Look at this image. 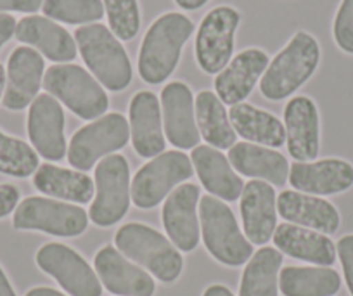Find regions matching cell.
I'll return each mask as SVG.
<instances>
[{
	"label": "cell",
	"instance_id": "1",
	"mask_svg": "<svg viewBox=\"0 0 353 296\" xmlns=\"http://www.w3.org/2000/svg\"><path fill=\"white\" fill-rule=\"evenodd\" d=\"M192 32L194 23L181 12H166L149 26L137 61L139 75L145 83H163L175 71L182 47Z\"/></svg>",
	"mask_w": 353,
	"mask_h": 296
},
{
	"label": "cell",
	"instance_id": "2",
	"mask_svg": "<svg viewBox=\"0 0 353 296\" xmlns=\"http://www.w3.org/2000/svg\"><path fill=\"white\" fill-rule=\"evenodd\" d=\"M114 246L128 260L165 284L175 282L184 270V258L175 244L145 224L130 222L121 226L114 234Z\"/></svg>",
	"mask_w": 353,
	"mask_h": 296
},
{
	"label": "cell",
	"instance_id": "3",
	"mask_svg": "<svg viewBox=\"0 0 353 296\" xmlns=\"http://www.w3.org/2000/svg\"><path fill=\"white\" fill-rule=\"evenodd\" d=\"M74 42L90 73L104 88L120 92L130 85L132 63L127 50L108 26L92 23L77 28Z\"/></svg>",
	"mask_w": 353,
	"mask_h": 296
},
{
	"label": "cell",
	"instance_id": "4",
	"mask_svg": "<svg viewBox=\"0 0 353 296\" xmlns=\"http://www.w3.org/2000/svg\"><path fill=\"white\" fill-rule=\"evenodd\" d=\"M321 61V47L307 32L294 33L288 46L274 57L260 80V92L270 101L293 95L315 73Z\"/></svg>",
	"mask_w": 353,
	"mask_h": 296
},
{
	"label": "cell",
	"instance_id": "5",
	"mask_svg": "<svg viewBox=\"0 0 353 296\" xmlns=\"http://www.w3.org/2000/svg\"><path fill=\"white\" fill-rule=\"evenodd\" d=\"M198 210L201 237L208 253L225 267L246 265L254 253L253 244L239 229L232 210L213 196H203Z\"/></svg>",
	"mask_w": 353,
	"mask_h": 296
},
{
	"label": "cell",
	"instance_id": "6",
	"mask_svg": "<svg viewBox=\"0 0 353 296\" xmlns=\"http://www.w3.org/2000/svg\"><path fill=\"white\" fill-rule=\"evenodd\" d=\"M43 88L81 120H97L110 108L103 85L78 64L50 66L43 75Z\"/></svg>",
	"mask_w": 353,
	"mask_h": 296
},
{
	"label": "cell",
	"instance_id": "7",
	"mask_svg": "<svg viewBox=\"0 0 353 296\" xmlns=\"http://www.w3.org/2000/svg\"><path fill=\"white\" fill-rule=\"evenodd\" d=\"M16 230H37L56 237H77L87 230L88 215L78 205L54 197L30 196L12 213Z\"/></svg>",
	"mask_w": 353,
	"mask_h": 296
},
{
	"label": "cell",
	"instance_id": "8",
	"mask_svg": "<svg viewBox=\"0 0 353 296\" xmlns=\"http://www.w3.org/2000/svg\"><path fill=\"white\" fill-rule=\"evenodd\" d=\"M94 203L88 219L97 227H111L120 222L130 208V165L123 155H110L101 159L94 173Z\"/></svg>",
	"mask_w": 353,
	"mask_h": 296
},
{
	"label": "cell",
	"instance_id": "9",
	"mask_svg": "<svg viewBox=\"0 0 353 296\" xmlns=\"http://www.w3.org/2000/svg\"><path fill=\"white\" fill-rule=\"evenodd\" d=\"M130 141V125L121 113H108L78 128L68 144V161L74 170L88 172L99 159L120 151Z\"/></svg>",
	"mask_w": 353,
	"mask_h": 296
},
{
	"label": "cell",
	"instance_id": "10",
	"mask_svg": "<svg viewBox=\"0 0 353 296\" xmlns=\"http://www.w3.org/2000/svg\"><path fill=\"white\" fill-rule=\"evenodd\" d=\"M194 173L191 158L181 151H166L141 166L132 179L130 196L135 206L151 210L168 197L175 187L189 180Z\"/></svg>",
	"mask_w": 353,
	"mask_h": 296
},
{
	"label": "cell",
	"instance_id": "11",
	"mask_svg": "<svg viewBox=\"0 0 353 296\" xmlns=\"http://www.w3.org/2000/svg\"><path fill=\"white\" fill-rule=\"evenodd\" d=\"M35 264L70 296H103V284L87 260L63 243H46L35 255Z\"/></svg>",
	"mask_w": 353,
	"mask_h": 296
},
{
	"label": "cell",
	"instance_id": "12",
	"mask_svg": "<svg viewBox=\"0 0 353 296\" xmlns=\"http://www.w3.org/2000/svg\"><path fill=\"white\" fill-rule=\"evenodd\" d=\"M241 14L230 6H219L203 18L196 33V61L208 75H219L232 59L234 39Z\"/></svg>",
	"mask_w": 353,
	"mask_h": 296
},
{
	"label": "cell",
	"instance_id": "13",
	"mask_svg": "<svg viewBox=\"0 0 353 296\" xmlns=\"http://www.w3.org/2000/svg\"><path fill=\"white\" fill-rule=\"evenodd\" d=\"M199 187L192 182L181 184L166 197L161 210V222L168 239L179 251L191 253L201 239L199 224Z\"/></svg>",
	"mask_w": 353,
	"mask_h": 296
},
{
	"label": "cell",
	"instance_id": "14",
	"mask_svg": "<svg viewBox=\"0 0 353 296\" xmlns=\"http://www.w3.org/2000/svg\"><path fill=\"white\" fill-rule=\"evenodd\" d=\"M66 117L57 99L50 94H39L30 104L26 132L32 148L49 161H61L66 156Z\"/></svg>",
	"mask_w": 353,
	"mask_h": 296
},
{
	"label": "cell",
	"instance_id": "15",
	"mask_svg": "<svg viewBox=\"0 0 353 296\" xmlns=\"http://www.w3.org/2000/svg\"><path fill=\"white\" fill-rule=\"evenodd\" d=\"M94 270L103 288L117 296H154L156 282L152 275L128 260L117 246L101 248L94 257Z\"/></svg>",
	"mask_w": 353,
	"mask_h": 296
},
{
	"label": "cell",
	"instance_id": "16",
	"mask_svg": "<svg viewBox=\"0 0 353 296\" xmlns=\"http://www.w3.org/2000/svg\"><path fill=\"white\" fill-rule=\"evenodd\" d=\"M46 61L32 47H16L6 68V92L2 104L9 111L28 108L39 95L43 85Z\"/></svg>",
	"mask_w": 353,
	"mask_h": 296
},
{
	"label": "cell",
	"instance_id": "17",
	"mask_svg": "<svg viewBox=\"0 0 353 296\" xmlns=\"http://www.w3.org/2000/svg\"><path fill=\"white\" fill-rule=\"evenodd\" d=\"M165 137L176 149L198 148L201 141L196 124L194 95L184 81H170L161 92Z\"/></svg>",
	"mask_w": 353,
	"mask_h": 296
},
{
	"label": "cell",
	"instance_id": "18",
	"mask_svg": "<svg viewBox=\"0 0 353 296\" xmlns=\"http://www.w3.org/2000/svg\"><path fill=\"white\" fill-rule=\"evenodd\" d=\"M288 182L294 190L312 196H332L353 187V165L341 158L290 165Z\"/></svg>",
	"mask_w": 353,
	"mask_h": 296
},
{
	"label": "cell",
	"instance_id": "19",
	"mask_svg": "<svg viewBox=\"0 0 353 296\" xmlns=\"http://www.w3.org/2000/svg\"><path fill=\"white\" fill-rule=\"evenodd\" d=\"M241 219L244 236L251 244H263L272 239L277 229V193L265 180H250L241 194Z\"/></svg>",
	"mask_w": 353,
	"mask_h": 296
},
{
	"label": "cell",
	"instance_id": "20",
	"mask_svg": "<svg viewBox=\"0 0 353 296\" xmlns=\"http://www.w3.org/2000/svg\"><path fill=\"white\" fill-rule=\"evenodd\" d=\"M288 152L294 161H314L321 149V120L315 103L307 95L290 99L284 108Z\"/></svg>",
	"mask_w": 353,
	"mask_h": 296
},
{
	"label": "cell",
	"instance_id": "21",
	"mask_svg": "<svg viewBox=\"0 0 353 296\" xmlns=\"http://www.w3.org/2000/svg\"><path fill=\"white\" fill-rule=\"evenodd\" d=\"M269 66V56L260 49L241 50L215 77V94L227 106L244 103Z\"/></svg>",
	"mask_w": 353,
	"mask_h": 296
},
{
	"label": "cell",
	"instance_id": "22",
	"mask_svg": "<svg viewBox=\"0 0 353 296\" xmlns=\"http://www.w3.org/2000/svg\"><path fill=\"white\" fill-rule=\"evenodd\" d=\"M130 141L135 152L142 158H154L165 152L161 103L152 92L141 90L132 97L128 106Z\"/></svg>",
	"mask_w": 353,
	"mask_h": 296
},
{
	"label": "cell",
	"instance_id": "23",
	"mask_svg": "<svg viewBox=\"0 0 353 296\" xmlns=\"http://www.w3.org/2000/svg\"><path fill=\"white\" fill-rule=\"evenodd\" d=\"M277 213L288 224L307 227L331 236L339 229L341 217L336 206L327 199L298 190H283L277 194Z\"/></svg>",
	"mask_w": 353,
	"mask_h": 296
},
{
	"label": "cell",
	"instance_id": "24",
	"mask_svg": "<svg viewBox=\"0 0 353 296\" xmlns=\"http://www.w3.org/2000/svg\"><path fill=\"white\" fill-rule=\"evenodd\" d=\"M14 37L56 63H70L77 57L78 47L74 37L46 16H26L19 19Z\"/></svg>",
	"mask_w": 353,
	"mask_h": 296
},
{
	"label": "cell",
	"instance_id": "25",
	"mask_svg": "<svg viewBox=\"0 0 353 296\" xmlns=\"http://www.w3.org/2000/svg\"><path fill=\"white\" fill-rule=\"evenodd\" d=\"M191 163L203 187L222 201H237L244 182L230 165L229 158L212 146H198L191 152Z\"/></svg>",
	"mask_w": 353,
	"mask_h": 296
},
{
	"label": "cell",
	"instance_id": "26",
	"mask_svg": "<svg viewBox=\"0 0 353 296\" xmlns=\"http://www.w3.org/2000/svg\"><path fill=\"white\" fill-rule=\"evenodd\" d=\"M274 244L283 255L307 264L332 267L336 262V244L325 234L294 224H281L272 236Z\"/></svg>",
	"mask_w": 353,
	"mask_h": 296
},
{
	"label": "cell",
	"instance_id": "27",
	"mask_svg": "<svg viewBox=\"0 0 353 296\" xmlns=\"http://www.w3.org/2000/svg\"><path fill=\"white\" fill-rule=\"evenodd\" d=\"M229 161L241 175L265 180L274 187L286 186L290 177V163L286 156L265 146L236 142L229 149Z\"/></svg>",
	"mask_w": 353,
	"mask_h": 296
},
{
	"label": "cell",
	"instance_id": "28",
	"mask_svg": "<svg viewBox=\"0 0 353 296\" xmlns=\"http://www.w3.org/2000/svg\"><path fill=\"white\" fill-rule=\"evenodd\" d=\"M33 187L54 199L87 205L94 197V180L87 173L73 168L43 163L33 173Z\"/></svg>",
	"mask_w": 353,
	"mask_h": 296
},
{
	"label": "cell",
	"instance_id": "29",
	"mask_svg": "<svg viewBox=\"0 0 353 296\" xmlns=\"http://www.w3.org/2000/svg\"><path fill=\"white\" fill-rule=\"evenodd\" d=\"M230 124L237 135L251 144L265 148H283L286 144V128L277 117L253 104L239 103L230 106Z\"/></svg>",
	"mask_w": 353,
	"mask_h": 296
},
{
	"label": "cell",
	"instance_id": "30",
	"mask_svg": "<svg viewBox=\"0 0 353 296\" xmlns=\"http://www.w3.org/2000/svg\"><path fill=\"white\" fill-rule=\"evenodd\" d=\"M194 111L199 134L212 148L230 149L236 144L237 134L230 124L229 111L215 92H199L194 97Z\"/></svg>",
	"mask_w": 353,
	"mask_h": 296
},
{
	"label": "cell",
	"instance_id": "31",
	"mask_svg": "<svg viewBox=\"0 0 353 296\" xmlns=\"http://www.w3.org/2000/svg\"><path fill=\"white\" fill-rule=\"evenodd\" d=\"M341 289V275L332 267L281 268L279 293L283 296H334Z\"/></svg>",
	"mask_w": 353,
	"mask_h": 296
},
{
	"label": "cell",
	"instance_id": "32",
	"mask_svg": "<svg viewBox=\"0 0 353 296\" xmlns=\"http://www.w3.org/2000/svg\"><path fill=\"white\" fill-rule=\"evenodd\" d=\"M284 257L277 248L254 251L241 275L239 296H279V272Z\"/></svg>",
	"mask_w": 353,
	"mask_h": 296
},
{
	"label": "cell",
	"instance_id": "33",
	"mask_svg": "<svg viewBox=\"0 0 353 296\" xmlns=\"http://www.w3.org/2000/svg\"><path fill=\"white\" fill-rule=\"evenodd\" d=\"M39 152L18 137L0 130V173L26 179L39 170Z\"/></svg>",
	"mask_w": 353,
	"mask_h": 296
},
{
	"label": "cell",
	"instance_id": "34",
	"mask_svg": "<svg viewBox=\"0 0 353 296\" xmlns=\"http://www.w3.org/2000/svg\"><path fill=\"white\" fill-rule=\"evenodd\" d=\"M46 18L66 25H92L103 19V0H43Z\"/></svg>",
	"mask_w": 353,
	"mask_h": 296
},
{
	"label": "cell",
	"instance_id": "35",
	"mask_svg": "<svg viewBox=\"0 0 353 296\" xmlns=\"http://www.w3.org/2000/svg\"><path fill=\"white\" fill-rule=\"evenodd\" d=\"M110 30L118 40H132L141 28L137 0H103Z\"/></svg>",
	"mask_w": 353,
	"mask_h": 296
},
{
	"label": "cell",
	"instance_id": "36",
	"mask_svg": "<svg viewBox=\"0 0 353 296\" xmlns=\"http://www.w3.org/2000/svg\"><path fill=\"white\" fill-rule=\"evenodd\" d=\"M332 35L339 49L353 54V0H341L332 25Z\"/></svg>",
	"mask_w": 353,
	"mask_h": 296
},
{
	"label": "cell",
	"instance_id": "37",
	"mask_svg": "<svg viewBox=\"0 0 353 296\" xmlns=\"http://www.w3.org/2000/svg\"><path fill=\"white\" fill-rule=\"evenodd\" d=\"M336 255L341 262L343 275H345L350 295L353 296V234H346L336 243Z\"/></svg>",
	"mask_w": 353,
	"mask_h": 296
},
{
	"label": "cell",
	"instance_id": "38",
	"mask_svg": "<svg viewBox=\"0 0 353 296\" xmlns=\"http://www.w3.org/2000/svg\"><path fill=\"white\" fill-rule=\"evenodd\" d=\"M21 193L12 184H0V220L14 213L19 205Z\"/></svg>",
	"mask_w": 353,
	"mask_h": 296
},
{
	"label": "cell",
	"instance_id": "39",
	"mask_svg": "<svg viewBox=\"0 0 353 296\" xmlns=\"http://www.w3.org/2000/svg\"><path fill=\"white\" fill-rule=\"evenodd\" d=\"M43 0H0V12H25L32 14L42 8Z\"/></svg>",
	"mask_w": 353,
	"mask_h": 296
},
{
	"label": "cell",
	"instance_id": "40",
	"mask_svg": "<svg viewBox=\"0 0 353 296\" xmlns=\"http://www.w3.org/2000/svg\"><path fill=\"white\" fill-rule=\"evenodd\" d=\"M16 25H18V21L11 14L0 12V49L14 37Z\"/></svg>",
	"mask_w": 353,
	"mask_h": 296
},
{
	"label": "cell",
	"instance_id": "41",
	"mask_svg": "<svg viewBox=\"0 0 353 296\" xmlns=\"http://www.w3.org/2000/svg\"><path fill=\"white\" fill-rule=\"evenodd\" d=\"M0 296H18L2 265H0Z\"/></svg>",
	"mask_w": 353,
	"mask_h": 296
},
{
	"label": "cell",
	"instance_id": "42",
	"mask_svg": "<svg viewBox=\"0 0 353 296\" xmlns=\"http://www.w3.org/2000/svg\"><path fill=\"white\" fill-rule=\"evenodd\" d=\"M25 296H68L64 293L57 291V289L49 288V286H37V288H32L26 291Z\"/></svg>",
	"mask_w": 353,
	"mask_h": 296
},
{
	"label": "cell",
	"instance_id": "43",
	"mask_svg": "<svg viewBox=\"0 0 353 296\" xmlns=\"http://www.w3.org/2000/svg\"><path fill=\"white\" fill-rule=\"evenodd\" d=\"M203 296H234V293L223 284H212L203 291Z\"/></svg>",
	"mask_w": 353,
	"mask_h": 296
},
{
	"label": "cell",
	"instance_id": "44",
	"mask_svg": "<svg viewBox=\"0 0 353 296\" xmlns=\"http://www.w3.org/2000/svg\"><path fill=\"white\" fill-rule=\"evenodd\" d=\"M206 2H208V0H175V4L179 6V8L185 9V11H198V9H201Z\"/></svg>",
	"mask_w": 353,
	"mask_h": 296
},
{
	"label": "cell",
	"instance_id": "45",
	"mask_svg": "<svg viewBox=\"0 0 353 296\" xmlns=\"http://www.w3.org/2000/svg\"><path fill=\"white\" fill-rule=\"evenodd\" d=\"M4 92H6V68L0 64V101L4 97Z\"/></svg>",
	"mask_w": 353,
	"mask_h": 296
}]
</instances>
